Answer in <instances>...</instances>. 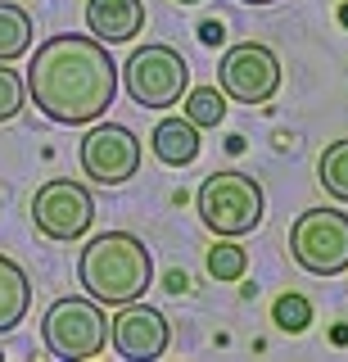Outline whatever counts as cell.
<instances>
[{
    "label": "cell",
    "instance_id": "cell-13",
    "mask_svg": "<svg viewBox=\"0 0 348 362\" xmlns=\"http://www.w3.org/2000/svg\"><path fill=\"white\" fill-rule=\"evenodd\" d=\"M32 303V286H28V272L14 263V258L0 254V335L14 331L18 322L28 317Z\"/></svg>",
    "mask_w": 348,
    "mask_h": 362
},
{
    "label": "cell",
    "instance_id": "cell-20",
    "mask_svg": "<svg viewBox=\"0 0 348 362\" xmlns=\"http://www.w3.org/2000/svg\"><path fill=\"white\" fill-rule=\"evenodd\" d=\"M222 37H227V28H222V18H204V23H199V41H204V45H217Z\"/></svg>",
    "mask_w": 348,
    "mask_h": 362
},
{
    "label": "cell",
    "instance_id": "cell-15",
    "mask_svg": "<svg viewBox=\"0 0 348 362\" xmlns=\"http://www.w3.org/2000/svg\"><path fill=\"white\" fill-rule=\"evenodd\" d=\"M317 181L325 186V195H335V199L348 204V141H335V145H325V150H321Z\"/></svg>",
    "mask_w": 348,
    "mask_h": 362
},
{
    "label": "cell",
    "instance_id": "cell-12",
    "mask_svg": "<svg viewBox=\"0 0 348 362\" xmlns=\"http://www.w3.org/2000/svg\"><path fill=\"white\" fill-rule=\"evenodd\" d=\"M154 158L167 168H190L199 158V127L190 118H163L150 136Z\"/></svg>",
    "mask_w": 348,
    "mask_h": 362
},
{
    "label": "cell",
    "instance_id": "cell-23",
    "mask_svg": "<svg viewBox=\"0 0 348 362\" xmlns=\"http://www.w3.org/2000/svg\"><path fill=\"white\" fill-rule=\"evenodd\" d=\"M340 23H344V28H348V0H344V9H340Z\"/></svg>",
    "mask_w": 348,
    "mask_h": 362
},
{
    "label": "cell",
    "instance_id": "cell-16",
    "mask_svg": "<svg viewBox=\"0 0 348 362\" xmlns=\"http://www.w3.org/2000/svg\"><path fill=\"white\" fill-rule=\"evenodd\" d=\"M186 118L195 122V127H217V122L227 118V95H222L217 86H195L186 95Z\"/></svg>",
    "mask_w": 348,
    "mask_h": 362
},
{
    "label": "cell",
    "instance_id": "cell-22",
    "mask_svg": "<svg viewBox=\"0 0 348 362\" xmlns=\"http://www.w3.org/2000/svg\"><path fill=\"white\" fill-rule=\"evenodd\" d=\"M330 339H335V344H348V326H335V331H330Z\"/></svg>",
    "mask_w": 348,
    "mask_h": 362
},
{
    "label": "cell",
    "instance_id": "cell-4",
    "mask_svg": "<svg viewBox=\"0 0 348 362\" xmlns=\"http://www.w3.org/2000/svg\"><path fill=\"white\" fill-rule=\"evenodd\" d=\"M289 254L312 276H340L348 272V213L308 209L289 226Z\"/></svg>",
    "mask_w": 348,
    "mask_h": 362
},
{
    "label": "cell",
    "instance_id": "cell-6",
    "mask_svg": "<svg viewBox=\"0 0 348 362\" xmlns=\"http://www.w3.org/2000/svg\"><path fill=\"white\" fill-rule=\"evenodd\" d=\"M122 82H127V95L140 109H172V105H181V95L190 86V64L181 59V50L154 41V45H140L127 59Z\"/></svg>",
    "mask_w": 348,
    "mask_h": 362
},
{
    "label": "cell",
    "instance_id": "cell-8",
    "mask_svg": "<svg viewBox=\"0 0 348 362\" xmlns=\"http://www.w3.org/2000/svg\"><path fill=\"white\" fill-rule=\"evenodd\" d=\"M217 82L222 95L235 100V105H267L280 90V59L258 41L231 45L217 64Z\"/></svg>",
    "mask_w": 348,
    "mask_h": 362
},
{
    "label": "cell",
    "instance_id": "cell-7",
    "mask_svg": "<svg viewBox=\"0 0 348 362\" xmlns=\"http://www.w3.org/2000/svg\"><path fill=\"white\" fill-rule=\"evenodd\" d=\"M32 222L46 240H82L95 222V199L82 181H68V177H54L32 195Z\"/></svg>",
    "mask_w": 348,
    "mask_h": 362
},
{
    "label": "cell",
    "instance_id": "cell-10",
    "mask_svg": "<svg viewBox=\"0 0 348 362\" xmlns=\"http://www.w3.org/2000/svg\"><path fill=\"white\" fill-rule=\"evenodd\" d=\"M109 339H114L118 358L150 362V358H163L172 331H167V317L159 308H145V303L131 299V303H122V313L114 317V331H109Z\"/></svg>",
    "mask_w": 348,
    "mask_h": 362
},
{
    "label": "cell",
    "instance_id": "cell-17",
    "mask_svg": "<svg viewBox=\"0 0 348 362\" xmlns=\"http://www.w3.org/2000/svg\"><path fill=\"white\" fill-rule=\"evenodd\" d=\"M244 267H249V254H244L240 245H231L227 235H222V245L208 249V276L212 281H240Z\"/></svg>",
    "mask_w": 348,
    "mask_h": 362
},
{
    "label": "cell",
    "instance_id": "cell-3",
    "mask_svg": "<svg viewBox=\"0 0 348 362\" xmlns=\"http://www.w3.org/2000/svg\"><path fill=\"white\" fill-rule=\"evenodd\" d=\"M199 218L212 235H249L263 222V186L249 173H212L199 186Z\"/></svg>",
    "mask_w": 348,
    "mask_h": 362
},
{
    "label": "cell",
    "instance_id": "cell-18",
    "mask_svg": "<svg viewBox=\"0 0 348 362\" xmlns=\"http://www.w3.org/2000/svg\"><path fill=\"white\" fill-rule=\"evenodd\" d=\"M272 322L280 326V331L299 335V331H308V322H312V303L303 299V294H280V299L272 303Z\"/></svg>",
    "mask_w": 348,
    "mask_h": 362
},
{
    "label": "cell",
    "instance_id": "cell-19",
    "mask_svg": "<svg viewBox=\"0 0 348 362\" xmlns=\"http://www.w3.org/2000/svg\"><path fill=\"white\" fill-rule=\"evenodd\" d=\"M18 113H23V77L0 64V122L18 118Z\"/></svg>",
    "mask_w": 348,
    "mask_h": 362
},
{
    "label": "cell",
    "instance_id": "cell-11",
    "mask_svg": "<svg viewBox=\"0 0 348 362\" xmlns=\"http://www.w3.org/2000/svg\"><path fill=\"white\" fill-rule=\"evenodd\" d=\"M86 28L104 45L131 41L145 28V0H86Z\"/></svg>",
    "mask_w": 348,
    "mask_h": 362
},
{
    "label": "cell",
    "instance_id": "cell-26",
    "mask_svg": "<svg viewBox=\"0 0 348 362\" xmlns=\"http://www.w3.org/2000/svg\"><path fill=\"white\" fill-rule=\"evenodd\" d=\"M0 358H5V354H0Z\"/></svg>",
    "mask_w": 348,
    "mask_h": 362
},
{
    "label": "cell",
    "instance_id": "cell-21",
    "mask_svg": "<svg viewBox=\"0 0 348 362\" xmlns=\"http://www.w3.org/2000/svg\"><path fill=\"white\" fill-rule=\"evenodd\" d=\"M163 290H172V294H186V290H190V276H186V272H167Z\"/></svg>",
    "mask_w": 348,
    "mask_h": 362
},
{
    "label": "cell",
    "instance_id": "cell-14",
    "mask_svg": "<svg viewBox=\"0 0 348 362\" xmlns=\"http://www.w3.org/2000/svg\"><path fill=\"white\" fill-rule=\"evenodd\" d=\"M32 50V14L23 5H0V64H14Z\"/></svg>",
    "mask_w": 348,
    "mask_h": 362
},
{
    "label": "cell",
    "instance_id": "cell-24",
    "mask_svg": "<svg viewBox=\"0 0 348 362\" xmlns=\"http://www.w3.org/2000/svg\"><path fill=\"white\" fill-rule=\"evenodd\" d=\"M244 5H276V0H244Z\"/></svg>",
    "mask_w": 348,
    "mask_h": 362
},
{
    "label": "cell",
    "instance_id": "cell-1",
    "mask_svg": "<svg viewBox=\"0 0 348 362\" xmlns=\"http://www.w3.org/2000/svg\"><path fill=\"white\" fill-rule=\"evenodd\" d=\"M28 95L50 122L86 127L104 118L118 95V64L104 41L59 32L41 41L28 64Z\"/></svg>",
    "mask_w": 348,
    "mask_h": 362
},
{
    "label": "cell",
    "instance_id": "cell-9",
    "mask_svg": "<svg viewBox=\"0 0 348 362\" xmlns=\"http://www.w3.org/2000/svg\"><path fill=\"white\" fill-rule=\"evenodd\" d=\"M82 173L100 186H122L140 168V141L118 122H100L82 136Z\"/></svg>",
    "mask_w": 348,
    "mask_h": 362
},
{
    "label": "cell",
    "instance_id": "cell-25",
    "mask_svg": "<svg viewBox=\"0 0 348 362\" xmlns=\"http://www.w3.org/2000/svg\"><path fill=\"white\" fill-rule=\"evenodd\" d=\"M176 5H199V0H176Z\"/></svg>",
    "mask_w": 348,
    "mask_h": 362
},
{
    "label": "cell",
    "instance_id": "cell-2",
    "mask_svg": "<svg viewBox=\"0 0 348 362\" xmlns=\"http://www.w3.org/2000/svg\"><path fill=\"white\" fill-rule=\"evenodd\" d=\"M77 276H82V286H86L91 299L122 308V303L140 299V294L150 290L154 258H150V249H145V240H136L131 231H104L82 249Z\"/></svg>",
    "mask_w": 348,
    "mask_h": 362
},
{
    "label": "cell",
    "instance_id": "cell-5",
    "mask_svg": "<svg viewBox=\"0 0 348 362\" xmlns=\"http://www.w3.org/2000/svg\"><path fill=\"white\" fill-rule=\"evenodd\" d=\"M41 339L54 358L86 362L109 344V322L100 313V299H54L41 322Z\"/></svg>",
    "mask_w": 348,
    "mask_h": 362
}]
</instances>
